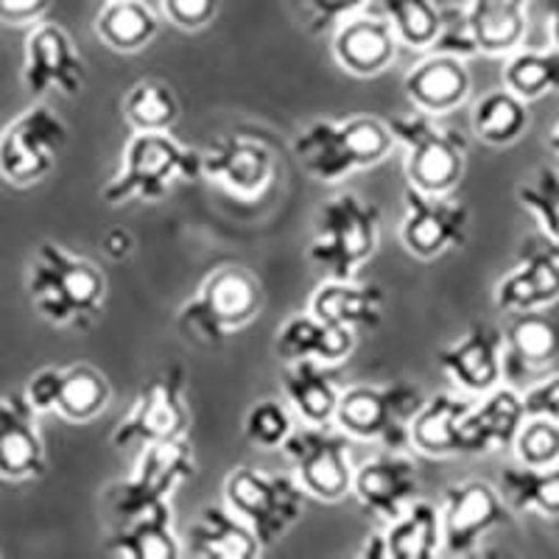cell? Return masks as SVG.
Instances as JSON below:
<instances>
[{
	"label": "cell",
	"instance_id": "obj_36",
	"mask_svg": "<svg viewBox=\"0 0 559 559\" xmlns=\"http://www.w3.org/2000/svg\"><path fill=\"white\" fill-rule=\"evenodd\" d=\"M112 389L104 372H98L90 364H76V367L62 369L59 381L57 412L70 423H90L96 419L104 408L109 406Z\"/></svg>",
	"mask_w": 559,
	"mask_h": 559
},
{
	"label": "cell",
	"instance_id": "obj_37",
	"mask_svg": "<svg viewBox=\"0 0 559 559\" xmlns=\"http://www.w3.org/2000/svg\"><path fill=\"white\" fill-rule=\"evenodd\" d=\"M503 87L526 102L559 93V48L551 51H512L503 64Z\"/></svg>",
	"mask_w": 559,
	"mask_h": 559
},
{
	"label": "cell",
	"instance_id": "obj_1",
	"mask_svg": "<svg viewBox=\"0 0 559 559\" xmlns=\"http://www.w3.org/2000/svg\"><path fill=\"white\" fill-rule=\"evenodd\" d=\"M28 302L57 328H87L98 319L107 297L104 272L62 243L43 241L32 254L26 277Z\"/></svg>",
	"mask_w": 559,
	"mask_h": 559
},
{
	"label": "cell",
	"instance_id": "obj_16",
	"mask_svg": "<svg viewBox=\"0 0 559 559\" xmlns=\"http://www.w3.org/2000/svg\"><path fill=\"white\" fill-rule=\"evenodd\" d=\"M202 174L233 197L254 202L272 185L274 154L263 140L229 132L213 140L202 152Z\"/></svg>",
	"mask_w": 559,
	"mask_h": 559
},
{
	"label": "cell",
	"instance_id": "obj_21",
	"mask_svg": "<svg viewBox=\"0 0 559 559\" xmlns=\"http://www.w3.org/2000/svg\"><path fill=\"white\" fill-rule=\"evenodd\" d=\"M48 453L37 428V412L26 394L12 392L0 397V478L28 481L45 476Z\"/></svg>",
	"mask_w": 559,
	"mask_h": 559
},
{
	"label": "cell",
	"instance_id": "obj_29",
	"mask_svg": "<svg viewBox=\"0 0 559 559\" xmlns=\"http://www.w3.org/2000/svg\"><path fill=\"white\" fill-rule=\"evenodd\" d=\"M283 394L288 406L308 426H331L338 406V386L333 383L331 372L324 364L311 361H288L283 369Z\"/></svg>",
	"mask_w": 559,
	"mask_h": 559
},
{
	"label": "cell",
	"instance_id": "obj_26",
	"mask_svg": "<svg viewBox=\"0 0 559 559\" xmlns=\"http://www.w3.org/2000/svg\"><path fill=\"white\" fill-rule=\"evenodd\" d=\"M559 356V328L548 313L523 311L503 333V378L512 383L543 372Z\"/></svg>",
	"mask_w": 559,
	"mask_h": 559
},
{
	"label": "cell",
	"instance_id": "obj_20",
	"mask_svg": "<svg viewBox=\"0 0 559 559\" xmlns=\"http://www.w3.org/2000/svg\"><path fill=\"white\" fill-rule=\"evenodd\" d=\"M523 423H526L523 394L498 383L496 389L481 394V401L471 403L464 414L462 431H459V453L476 456V453H489L498 448H512Z\"/></svg>",
	"mask_w": 559,
	"mask_h": 559
},
{
	"label": "cell",
	"instance_id": "obj_46",
	"mask_svg": "<svg viewBox=\"0 0 559 559\" xmlns=\"http://www.w3.org/2000/svg\"><path fill=\"white\" fill-rule=\"evenodd\" d=\"M59 381H62V369L57 367H45L39 369V372H34V376L28 378L26 389H23L28 406H32L37 414L57 412Z\"/></svg>",
	"mask_w": 559,
	"mask_h": 559
},
{
	"label": "cell",
	"instance_id": "obj_47",
	"mask_svg": "<svg viewBox=\"0 0 559 559\" xmlns=\"http://www.w3.org/2000/svg\"><path fill=\"white\" fill-rule=\"evenodd\" d=\"M523 408H526V417H546L559 423V376L534 383L523 394Z\"/></svg>",
	"mask_w": 559,
	"mask_h": 559
},
{
	"label": "cell",
	"instance_id": "obj_53",
	"mask_svg": "<svg viewBox=\"0 0 559 559\" xmlns=\"http://www.w3.org/2000/svg\"><path fill=\"white\" fill-rule=\"evenodd\" d=\"M107 3H109V0H107Z\"/></svg>",
	"mask_w": 559,
	"mask_h": 559
},
{
	"label": "cell",
	"instance_id": "obj_40",
	"mask_svg": "<svg viewBox=\"0 0 559 559\" xmlns=\"http://www.w3.org/2000/svg\"><path fill=\"white\" fill-rule=\"evenodd\" d=\"M292 431V412L286 408V403L272 401V397L254 403L247 412V417H243V437H247L252 445L263 448V451L283 448V442H286Z\"/></svg>",
	"mask_w": 559,
	"mask_h": 559
},
{
	"label": "cell",
	"instance_id": "obj_43",
	"mask_svg": "<svg viewBox=\"0 0 559 559\" xmlns=\"http://www.w3.org/2000/svg\"><path fill=\"white\" fill-rule=\"evenodd\" d=\"M428 51L451 53V57H459V59L478 57V45H476V39H473L471 26H467V14H464V7L442 9V23H439L437 39H433Z\"/></svg>",
	"mask_w": 559,
	"mask_h": 559
},
{
	"label": "cell",
	"instance_id": "obj_19",
	"mask_svg": "<svg viewBox=\"0 0 559 559\" xmlns=\"http://www.w3.org/2000/svg\"><path fill=\"white\" fill-rule=\"evenodd\" d=\"M349 492L358 498L369 515L381 521H394L403 515V509L417 501L419 476L417 464L401 451H386L381 456L364 462L353 471V487Z\"/></svg>",
	"mask_w": 559,
	"mask_h": 559
},
{
	"label": "cell",
	"instance_id": "obj_35",
	"mask_svg": "<svg viewBox=\"0 0 559 559\" xmlns=\"http://www.w3.org/2000/svg\"><path fill=\"white\" fill-rule=\"evenodd\" d=\"M498 489L509 509L559 518V462L551 467H507Z\"/></svg>",
	"mask_w": 559,
	"mask_h": 559
},
{
	"label": "cell",
	"instance_id": "obj_34",
	"mask_svg": "<svg viewBox=\"0 0 559 559\" xmlns=\"http://www.w3.org/2000/svg\"><path fill=\"white\" fill-rule=\"evenodd\" d=\"M473 132L489 146H509L528 129V102L509 87L489 90L473 107Z\"/></svg>",
	"mask_w": 559,
	"mask_h": 559
},
{
	"label": "cell",
	"instance_id": "obj_49",
	"mask_svg": "<svg viewBox=\"0 0 559 559\" xmlns=\"http://www.w3.org/2000/svg\"><path fill=\"white\" fill-rule=\"evenodd\" d=\"M132 247H134V241L127 229H109L107 236H104V252H107L112 261H121V258H127V254L132 252Z\"/></svg>",
	"mask_w": 559,
	"mask_h": 559
},
{
	"label": "cell",
	"instance_id": "obj_7",
	"mask_svg": "<svg viewBox=\"0 0 559 559\" xmlns=\"http://www.w3.org/2000/svg\"><path fill=\"white\" fill-rule=\"evenodd\" d=\"M394 143L406 148V177L414 188L428 193H453L464 177V143L462 134L442 127L437 115L412 112L389 121Z\"/></svg>",
	"mask_w": 559,
	"mask_h": 559
},
{
	"label": "cell",
	"instance_id": "obj_51",
	"mask_svg": "<svg viewBox=\"0 0 559 559\" xmlns=\"http://www.w3.org/2000/svg\"><path fill=\"white\" fill-rule=\"evenodd\" d=\"M548 26H551L554 48H559V0H548Z\"/></svg>",
	"mask_w": 559,
	"mask_h": 559
},
{
	"label": "cell",
	"instance_id": "obj_25",
	"mask_svg": "<svg viewBox=\"0 0 559 559\" xmlns=\"http://www.w3.org/2000/svg\"><path fill=\"white\" fill-rule=\"evenodd\" d=\"M353 333L356 331L324 322V319H319L311 311L294 313V317H288L286 322L280 324L274 349H277V356L286 364L311 358V361L331 367V364L344 361L353 353V347H356Z\"/></svg>",
	"mask_w": 559,
	"mask_h": 559
},
{
	"label": "cell",
	"instance_id": "obj_18",
	"mask_svg": "<svg viewBox=\"0 0 559 559\" xmlns=\"http://www.w3.org/2000/svg\"><path fill=\"white\" fill-rule=\"evenodd\" d=\"M437 367L451 378L453 386L481 397L503 383V333L489 322L471 324L459 342L439 349Z\"/></svg>",
	"mask_w": 559,
	"mask_h": 559
},
{
	"label": "cell",
	"instance_id": "obj_22",
	"mask_svg": "<svg viewBox=\"0 0 559 559\" xmlns=\"http://www.w3.org/2000/svg\"><path fill=\"white\" fill-rule=\"evenodd\" d=\"M397 34L386 17L376 14H353L333 28V57L349 76H378L397 57Z\"/></svg>",
	"mask_w": 559,
	"mask_h": 559
},
{
	"label": "cell",
	"instance_id": "obj_23",
	"mask_svg": "<svg viewBox=\"0 0 559 559\" xmlns=\"http://www.w3.org/2000/svg\"><path fill=\"white\" fill-rule=\"evenodd\" d=\"M182 548L197 559H252L263 551L258 534L229 503H207L185 534Z\"/></svg>",
	"mask_w": 559,
	"mask_h": 559
},
{
	"label": "cell",
	"instance_id": "obj_52",
	"mask_svg": "<svg viewBox=\"0 0 559 559\" xmlns=\"http://www.w3.org/2000/svg\"><path fill=\"white\" fill-rule=\"evenodd\" d=\"M548 146H551V152L557 154V157H559V127L554 129V132H551V138H548Z\"/></svg>",
	"mask_w": 559,
	"mask_h": 559
},
{
	"label": "cell",
	"instance_id": "obj_12",
	"mask_svg": "<svg viewBox=\"0 0 559 559\" xmlns=\"http://www.w3.org/2000/svg\"><path fill=\"white\" fill-rule=\"evenodd\" d=\"M288 462L294 464L297 481L308 496L322 501H338L353 487V467H349V437L338 428L328 426H294L283 442Z\"/></svg>",
	"mask_w": 559,
	"mask_h": 559
},
{
	"label": "cell",
	"instance_id": "obj_17",
	"mask_svg": "<svg viewBox=\"0 0 559 559\" xmlns=\"http://www.w3.org/2000/svg\"><path fill=\"white\" fill-rule=\"evenodd\" d=\"M559 299V243L526 238L518 263L496 286V308L503 313L543 311Z\"/></svg>",
	"mask_w": 559,
	"mask_h": 559
},
{
	"label": "cell",
	"instance_id": "obj_6",
	"mask_svg": "<svg viewBox=\"0 0 559 559\" xmlns=\"http://www.w3.org/2000/svg\"><path fill=\"white\" fill-rule=\"evenodd\" d=\"M423 403L426 394L406 381L349 386L338 394L333 423L353 439L381 442L386 451H406L412 445V419Z\"/></svg>",
	"mask_w": 559,
	"mask_h": 559
},
{
	"label": "cell",
	"instance_id": "obj_44",
	"mask_svg": "<svg viewBox=\"0 0 559 559\" xmlns=\"http://www.w3.org/2000/svg\"><path fill=\"white\" fill-rule=\"evenodd\" d=\"M367 3L369 0H299V7H302V14H306L311 34L333 32L342 20L364 12Z\"/></svg>",
	"mask_w": 559,
	"mask_h": 559
},
{
	"label": "cell",
	"instance_id": "obj_31",
	"mask_svg": "<svg viewBox=\"0 0 559 559\" xmlns=\"http://www.w3.org/2000/svg\"><path fill=\"white\" fill-rule=\"evenodd\" d=\"M471 403L464 394L453 392L426 397L417 417L412 419V445L428 456H456L459 431Z\"/></svg>",
	"mask_w": 559,
	"mask_h": 559
},
{
	"label": "cell",
	"instance_id": "obj_8",
	"mask_svg": "<svg viewBox=\"0 0 559 559\" xmlns=\"http://www.w3.org/2000/svg\"><path fill=\"white\" fill-rule=\"evenodd\" d=\"M306 489L297 476L236 467L224 481V501L258 534L261 546L277 543L306 512Z\"/></svg>",
	"mask_w": 559,
	"mask_h": 559
},
{
	"label": "cell",
	"instance_id": "obj_14",
	"mask_svg": "<svg viewBox=\"0 0 559 559\" xmlns=\"http://www.w3.org/2000/svg\"><path fill=\"white\" fill-rule=\"evenodd\" d=\"M442 548L453 557L476 551L478 540L509 521V503L489 481H459L442 496Z\"/></svg>",
	"mask_w": 559,
	"mask_h": 559
},
{
	"label": "cell",
	"instance_id": "obj_42",
	"mask_svg": "<svg viewBox=\"0 0 559 559\" xmlns=\"http://www.w3.org/2000/svg\"><path fill=\"white\" fill-rule=\"evenodd\" d=\"M512 448L526 467H551L559 462V423L546 417H526Z\"/></svg>",
	"mask_w": 559,
	"mask_h": 559
},
{
	"label": "cell",
	"instance_id": "obj_39",
	"mask_svg": "<svg viewBox=\"0 0 559 559\" xmlns=\"http://www.w3.org/2000/svg\"><path fill=\"white\" fill-rule=\"evenodd\" d=\"M389 26L397 43L412 51H428L442 23V7L437 0H381Z\"/></svg>",
	"mask_w": 559,
	"mask_h": 559
},
{
	"label": "cell",
	"instance_id": "obj_3",
	"mask_svg": "<svg viewBox=\"0 0 559 559\" xmlns=\"http://www.w3.org/2000/svg\"><path fill=\"white\" fill-rule=\"evenodd\" d=\"M202 177V152L182 146L168 132H134L121 154V171L104 185V202L118 207L132 199L157 202L177 182Z\"/></svg>",
	"mask_w": 559,
	"mask_h": 559
},
{
	"label": "cell",
	"instance_id": "obj_32",
	"mask_svg": "<svg viewBox=\"0 0 559 559\" xmlns=\"http://www.w3.org/2000/svg\"><path fill=\"white\" fill-rule=\"evenodd\" d=\"M389 557L431 559L442 551V515L431 501H412L383 532Z\"/></svg>",
	"mask_w": 559,
	"mask_h": 559
},
{
	"label": "cell",
	"instance_id": "obj_10",
	"mask_svg": "<svg viewBox=\"0 0 559 559\" xmlns=\"http://www.w3.org/2000/svg\"><path fill=\"white\" fill-rule=\"evenodd\" d=\"M197 471V459L188 437L159 439L152 445H143L132 476L115 487L112 512L121 523L143 515L157 503L171 501L174 489L182 487Z\"/></svg>",
	"mask_w": 559,
	"mask_h": 559
},
{
	"label": "cell",
	"instance_id": "obj_9",
	"mask_svg": "<svg viewBox=\"0 0 559 559\" xmlns=\"http://www.w3.org/2000/svg\"><path fill=\"white\" fill-rule=\"evenodd\" d=\"M68 143V127L48 104H34L0 132V177L28 188L57 168Z\"/></svg>",
	"mask_w": 559,
	"mask_h": 559
},
{
	"label": "cell",
	"instance_id": "obj_30",
	"mask_svg": "<svg viewBox=\"0 0 559 559\" xmlns=\"http://www.w3.org/2000/svg\"><path fill=\"white\" fill-rule=\"evenodd\" d=\"M464 14L478 53H512L526 37V0H467Z\"/></svg>",
	"mask_w": 559,
	"mask_h": 559
},
{
	"label": "cell",
	"instance_id": "obj_11",
	"mask_svg": "<svg viewBox=\"0 0 559 559\" xmlns=\"http://www.w3.org/2000/svg\"><path fill=\"white\" fill-rule=\"evenodd\" d=\"M191 412L185 403V372L182 367H168L148 378L140 386L132 408L118 423L109 442L115 451L132 445H152L159 439L188 437Z\"/></svg>",
	"mask_w": 559,
	"mask_h": 559
},
{
	"label": "cell",
	"instance_id": "obj_41",
	"mask_svg": "<svg viewBox=\"0 0 559 559\" xmlns=\"http://www.w3.org/2000/svg\"><path fill=\"white\" fill-rule=\"evenodd\" d=\"M518 202L537 218L543 236L559 243V174L540 168L532 185L518 188Z\"/></svg>",
	"mask_w": 559,
	"mask_h": 559
},
{
	"label": "cell",
	"instance_id": "obj_48",
	"mask_svg": "<svg viewBox=\"0 0 559 559\" xmlns=\"http://www.w3.org/2000/svg\"><path fill=\"white\" fill-rule=\"evenodd\" d=\"M51 3L53 0H0V23H9V26L37 23L51 9Z\"/></svg>",
	"mask_w": 559,
	"mask_h": 559
},
{
	"label": "cell",
	"instance_id": "obj_28",
	"mask_svg": "<svg viewBox=\"0 0 559 559\" xmlns=\"http://www.w3.org/2000/svg\"><path fill=\"white\" fill-rule=\"evenodd\" d=\"M107 551L123 559H179L185 554L182 540L174 532L171 501L146 509L143 515L121 523L109 537Z\"/></svg>",
	"mask_w": 559,
	"mask_h": 559
},
{
	"label": "cell",
	"instance_id": "obj_15",
	"mask_svg": "<svg viewBox=\"0 0 559 559\" xmlns=\"http://www.w3.org/2000/svg\"><path fill=\"white\" fill-rule=\"evenodd\" d=\"M87 68L82 53L57 23H39L26 37V59H23V84L34 98L45 93H62L73 98L84 90Z\"/></svg>",
	"mask_w": 559,
	"mask_h": 559
},
{
	"label": "cell",
	"instance_id": "obj_33",
	"mask_svg": "<svg viewBox=\"0 0 559 559\" xmlns=\"http://www.w3.org/2000/svg\"><path fill=\"white\" fill-rule=\"evenodd\" d=\"M157 32V14L143 0H109L96 17V34L118 53L143 51Z\"/></svg>",
	"mask_w": 559,
	"mask_h": 559
},
{
	"label": "cell",
	"instance_id": "obj_27",
	"mask_svg": "<svg viewBox=\"0 0 559 559\" xmlns=\"http://www.w3.org/2000/svg\"><path fill=\"white\" fill-rule=\"evenodd\" d=\"M383 288L356 280H322L308 311L338 328H376L383 317Z\"/></svg>",
	"mask_w": 559,
	"mask_h": 559
},
{
	"label": "cell",
	"instance_id": "obj_24",
	"mask_svg": "<svg viewBox=\"0 0 559 559\" xmlns=\"http://www.w3.org/2000/svg\"><path fill=\"white\" fill-rule=\"evenodd\" d=\"M471 87L473 82L464 68V59L451 57V53H428L403 79V90L414 109L437 115V118L462 107L471 96Z\"/></svg>",
	"mask_w": 559,
	"mask_h": 559
},
{
	"label": "cell",
	"instance_id": "obj_50",
	"mask_svg": "<svg viewBox=\"0 0 559 559\" xmlns=\"http://www.w3.org/2000/svg\"><path fill=\"white\" fill-rule=\"evenodd\" d=\"M358 557H369V559H386L389 551H386V540H383V532L381 534H372L367 543H364V548L358 551Z\"/></svg>",
	"mask_w": 559,
	"mask_h": 559
},
{
	"label": "cell",
	"instance_id": "obj_5",
	"mask_svg": "<svg viewBox=\"0 0 559 559\" xmlns=\"http://www.w3.org/2000/svg\"><path fill=\"white\" fill-rule=\"evenodd\" d=\"M263 302L261 283L249 269L227 263L204 277L177 313V328L204 347H216L229 333L241 331L258 317Z\"/></svg>",
	"mask_w": 559,
	"mask_h": 559
},
{
	"label": "cell",
	"instance_id": "obj_2",
	"mask_svg": "<svg viewBox=\"0 0 559 559\" xmlns=\"http://www.w3.org/2000/svg\"><path fill=\"white\" fill-rule=\"evenodd\" d=\"M389 123L356 115L347 121H317L294 138V157L319 182H342L349 174L372 168L392 152Z\"/></svg>",
	"mask_w": 559,
	"mask_h": 559
},
{
	"label": "cell",
	"instance_id": "obj_45",
	"mask_svg": "<svg viewBox=\"0 0 559 559\" xmlns=\"http://www.w3.org/2000/svg\"><path fill=\"white\" fill-rule=\"evenodd\" d=\"M222 0H163V14L171 20L177 28L185 32H199L210 26L218 14Z\"/></svg>",
	"mask_w": 559,
	"mask_h": 559
},
{
	"label": "cell",
	"instance_id": "obj_38",
	"mask_svg": "<svg viewBox=\"0 0 559 559\" xmlns=\"http://www.w3.org/2000/svg\"><path fill=\"white\" fill-rule=\"evenodd\" d=\"M123 118L134 132H168L179 118V102L168 84L138 82L123 98Z\"/></svg>",
	"mask_w": 559,
	"mask_h": 559
},
{
	"label": "cell",
	"instance_id": "obj_4",
	"mask_svg": "<svg viewBox=\"0 0 559 559\" xmlns=\"http://www.w3.org/2000/svg\"><path fill=\"white\" fill-rule=\"evenodd\" d=\"M381 238V213L358 193H338L324 202L308 261L324 280H356V272L376 254Z\"/></svg>",
	"mask_w": 559,
	"mask_h": 559
},
{
	"label": "cell",
	"instance_id": "obj_13",
	"mask_svg": "<svg viewBox=\"0 0 559 559\" xmlns=\"http://www.w3.org/2000/svg\"><path fill=\"white\" fill-rule=\"evenodd\" d=\"M406 216L401 224V241L419 261H433L448 249L462 247L467 238L471 210L453 193H428L414 188L412 182L403 188Z\"/></svg>",
	"mask_w": 559,
	"mask_h": 559
}]
</instances>
